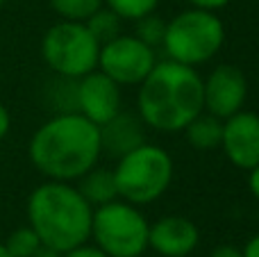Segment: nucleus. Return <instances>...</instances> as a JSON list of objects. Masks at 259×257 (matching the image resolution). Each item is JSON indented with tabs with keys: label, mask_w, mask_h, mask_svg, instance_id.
Masks as SVG:
<instances>
[{
	"label": "nucleus",
	"mask_w": 259,
	"mask_h": 257,
	"mask_svg": "<svg viewBox=\"0 0 259 257\" xmlns=\"http://www.w3.org/2000/svg\"><path fill=\"white\" fill-rule=\"evenodd\" d=\"M27 153L32 166L48 180L75 182L100 162V127L68 109L36 127Z\"/></svg>",
	"instance_id": "1"
},
{
	"label": "nucleus",
	"mask_w": 259,
	"mask_h": 257,
	"mask_svg": "<svg viewBox=\"0 0 259 257\" xmlns=\"http://www.w3.org/2000/svg\"><path fill=\"white\" fill-rule=\"evenodd\" d=\"M200 112L202 77L193 66L164 59L139 84L137 114L150 130L182 132Z\"/></svg>",
	"instance_id": "2"
},
{
	"label": "nucleus",
	"mask_w": 259,
	"mask_h": 257,
	"mask_svg": "<svg viewBox=\"0 0 259 257\" xmlns=\"http://www.w3.org/2000/svg\"><path fill=\"white\" fill-rule=\"evenodd\" d=\"M27 226L36 232L41 244L66 253L89 241L94 207L82 198L71 182L48 180L27 198Z\"/></svg>",
	"instance_id": "3"
},
{
	"label": "nucleus",
	"mask_w": 259,
	"mask_h": 257,
	"mask_svg": "<svg viewBox=\"0 0 259 257\" xmlns=\"http://www.w3.org/2000/svg\"><path fill=\"white\" fill-rule=\"evenodd\" d=\"M114 180H116L118 198L137 207L155 203L173 182V157L161 146L139 144L130 153L121 155L116 162Z\"/></svg>",
	"instance_id": "4"
},
{
	"label": "nucleus",
	"mask_w": 259,
	"mask_h": 257,
	"mask_svg": "<svg viewBox=\"0 0 259 257\" xmlns=\"http://www.w3.org/2000/svg\"><path fill=\"white\" fill-rule=\"evenodd\" d=\"M225 44V25L216 12L189 7L166 21L161 41L166 57L184 66H200L219 55Z\"/></svg>",
	"instance_id": "5"
},
{
	"label": "nucleus",
	"mask_w": 259,
	"mask_h": 257,
	"mask_svg": "<svg viewBox=\"0 0 259 257\" xmlns=\"http://www.w3.org/2000/svg\"><path fill=\"white\" fill-rule=\"evenodd\" d=\"M148 219L132 203L116 198L94 207L91 237L109 257H141L148 248Z\"/></svg>",
	"instance_id": "6"
},
{
	"label": "nucleus",
	"mask_w": 259,
	"mask_h": 257,
	"mask_svg": "<svg viewBox=\"0 0 259 257\" xmlns=\"http://www.w3.org/2000/svg\"><path fill=\"white\" fill-rule=\"evenodd\" d=\"M98 55L100 44L80 21L55 23L41 39V57L46 66L66 80H80L98 68Z\"/></svg>",
	"instance_id": "7"
},
{
	"label": "nucleus",
	"mask_w": 259,
	"mask_h": 257,
	"mask_svg": "<svg viewBox=\"0 0 259 257\" xmlns=\"http://www.w3.org/2000/svg\"><path fill=\"white\" fill-rule=\"evenodd\" d=\"M155 64V48L139 41L134 34H118L100 46L98 71L109 75L118 87H139Z\"/></svg>",
	"instance_id": "8"
},
{
	"label": "nucleus",
	"mask_w": 259,
	"mask_h": 257,
	"mask_svg": "<svg viewBox=\"0 0 259 257\" xmlns=\"http://www.w3.org/2000/svg\"><path fill=\"white\" fill-rule=\"evenodd\" d=\"M248 98L246 73L234 64H219L207 77H202V105L211 116L230 118L241 112Z\"/></svg>",
	"instance_id": "9"
},
{
	"label": "nucleus",
	"mask_w": 259,
	"mask_h": 257,
	"mask_svg": "<svg viewBox=\"0 0 259 257\" xmlns=\"http://www.w3.org/2000/svg\"><path fill=\"white\" fill-rule=\"evenodd\" d=\"M73 100H75V112L100 127L121 112V87L103 71L94 68L91 73L75 80Z\"/></svg>",
	"instance_id": "10"
},
{
	"label": "nucleus",
	"mask_w": 259,
	"mask_h": 257,
	"mask_svg": "<svg viewBox=\"0 0 259 257\" xmlns=\"http://www.w3.org/2000/svg\"><path fill=\"white\" fill-rule=\"evenodd\" d=\"M221 150L228 162L241 171H250L259 164V114L241 112L223 121Z\"/></svg>",
	"instance_id": "11"
},
{
	"label": "nucleus",
	"mask_w": 259,
	"mask_h": 257,
	"mask_svg": "<svg viewBox=\"0 0 259 257\" xmlns=\"http://www.w3.org/2000/svg\"><path fill=\"white\" fill-rule=\"evenodd\" d=\"M200 244L198 226L187 217L168 214L148 228V248L161 257H187Z\"/></svg>",
	"instance_id": "12"
},
{
	"label": "nucleus",
	"mask_w": 259,
	"mask_h": 257,
	"mask_svg": "<svg viewBox=\"0 0 259 257\" xmlns=\"http://www.w3.org/2000/svg\"><path fill=\"white\" fill-rule=\"evenodd\" d=\"M143 121L139 118V114L130 112H118L114 118H109L105 125H100V144L103 150H107L114 157L130 153L132 148H137L139 144L146 141L143 137Z\"/></svg>",
	"instance_id": "13"
},
{
	"label": "nucleus",
	"mask_w": 259,
	"mask_h": 257,
	"mask_svg": "<svg viewBox=\"0 0 259 257\" xmlns=\"http://www.w3.org/2000/svg\"><path fill=\"white\" fill-rule=\"evenodd\" d=\"M75 182H77V191H80L82 198L91 207H100V205H107L118 198V189H116V180H114L112 168H100L96 164L94 168H89Z\"/></svg>",
	"instance_id": "14"
},
{
	"label": "nucleus",
	"mask_w": 259,
	"mask_h": 257,
	"mask_svg": "<svg viewBox=\"0 0 259 257\" xmlns=\"http://www.w3.org/2000/svg\"><path fill=\"white\" fill-rule=\"evenodd\" d=\"M184 137L191 144V148L200 150H216L221 148V137H223V121L207 112H200L187 127H184Z\"/></svg>",
	"instance_id": "15"
},
{
	"label": "nucleus",
	"mask_w": 259,
	"mask_h": 257,
	"mask_svg": "<svg viewBox=\"0 0 259 257\" xmlns=\"http://www.w3.org/2000/svg\"><path fill=\"white\" fill-rule=\"evenodd\" d=\"M121 23H123V18L103 5V7L96 9V12L87 18L84 25H87V30L94 34V39L103 46V44H107V41L116 39V36L121 34Z\"/></svg>",
	"instance_id": "16"
},
{
	"label": "nucleus",
	"mask_w": 259,
	"mask_h": 257,
	"mask_svg": "<svg viewBox=\"0 0 259 257\" xmlns=\"http://www.w3.org/2000/svg\"><path fill=\"white\" fill-rule=\"evenodd\" d=\"M53 12L64 21H80L84 23L96 9L103 7V0H48Z\"/></svg>",
	"instance_id": "17"
},
{
	"label": "nucleus",
	"mask_w": 259,
	"mask_h": 257,
	"mask_svg": "<svg viewBox=\"0 0 259 257\" xmlns=\"http://www.w3.org/2000/svg\"><path fill=\"white\" fill-rule=\"evenodd\" d=\"M164 34H166V21L161 16H157L155 12L134 21V36L139 41H143L146 46H150V48L161 46Z\"/></svg>",
	"instance_id": "18"
},
{
	"label": "nucleus",
	"mask_w": 259,
	"mask_h": 257,
	"mask_svg": "<svg viewBox=\"0 0 259 257\" xmlns=\"http://www.w3.org/2000/svg\"><path fill=\"white\" fill-rule=\"evenodd\" d=\"M39 246H41V239L36 237V232L30 226L14 230L7 237V241H5V248L9 250L12 257H32Z\"/></svg>",
	"instance_id": "19"
},
{
	"label": "nucleus",
	"mask_w": 259,
	"mask_h": 257,
	"mask_svg": "<svg viewBox=\"0 0 259 257\" xmlns=\"http://www.w3.org/2000/svg\"><path fill=\"white\" fill-rule=\"evenodd\" d=\"M105 7H109L123 21H137V18L152 14L159 5V0H103Z\"/></svg>",
	"instance_id": "20"
},
{
	"label": "nucleus",
	"mask_w": 259,
	"mask_h": 257,
	"mask_svg": "<svg viewBox=\"0 0 259 257\" xmlns=\"http://www.w3.org/2000/svg\"><path fill=\"white\" fill-rule=\"evenodd\" d=\"M62 257H109L105 250H100L98 246H89L84 241V244H80V246H75V248H71V250H66V253H62Z\"/></svg>",
	"instance_id": "21"
},
{
	"label": "nucleus",
	"mask_w": 259,
	"mask_h": 257,
	"mask_svg": "<svg viewBox=\"0 0 259 257\" xmlns=\"http://www.w3.org/2000/svg\"><path fill=\"white\" fill-rule=\"evenodd\" d=\"M191 7H198V9H209V12H219V9L228 7L230 0H187Z\"/></svg>",
	"instance_id": "22"
},
{
	"label": "nucleus",
	"mask_w": 259,
	"mask_h": 257,
	"mask_svg": "<svg viewBox=\"0 0 259 257\" xmlns=\"http://www.w3.org/2000/svg\"><path fill=\"white\" fill-rule=\"evenodd\" d=\"M209 257H243V250L237 248V246H230V244H221L211 250Z\"/></svg>",
	"instance_id": "23"
},
{
	"label": "nucleus",
	"mask_w": 259,
	"mask_h": 257,
	"mask_svg": "<svg viewBox=\"0 0 259 257\" xmlns=\"http://www.w3.org/2000/svg\"><path fill=\"white\" fill-rule=\"evenodd\" d=\"M9 127H12V116H9V109L0 103V141L9 135Z\"/></svg>",
	"instance_id": "24"
},
{
	"label": "nucleus",
	"mask_w": 259,
	"mask_h": 257,
	"mask_svg": "<svg viewBox=\"0 0 259 257\" xmlns=\"http://www.w3.org/2000/svg\"><path fill=\"white\" fill-rule=\"evenodd\" d=\"M248 187H250V194L259 200V164L248 171Z\"/></svg>",
	"instance_id": "25"
},
{
	"label": "nucleus",
	"mask_w": 259,
	"mask_h": 257,
	"mask_svg": "<svg viewBox=\"0 0 259 257\" xmlns=\"http://www.w3.org/2000/svg\"><path fill=\"white\" fill-rule=\"evenodd\" d=\"M243 257H259V232L248 239L246 248H243Z\"/></svg>",
	"instance_id": "26"
},
{
	"label": "nucleus",
	"mask_w": 259,
	"mask_h": 257,
	"mask_svg": "<svg viewBox=\"0 0 259 257\" xmlns=\"http://www.w3.org/2000/svg\"><path fill=\"white\" fill-rule=\"evenodd\" d=\"M32 257H62V253L55 250V248H50V246H46V244H41L39 248L34 250V255Z\"/></svg>",
	"instance_id": "27"
},
{
	"label": "nucleus",
	"mask_w": 259,
	"mask_h": 257,
	"mask_svg": "<svg viewBox=\"0 0 259 257\" xmlns=\"http://www.w3.org/2000/svg\"><path fill=\"white\" fill-rule=\"evenodd\" d=\"M0 257H12V255H9V250L5 248V244H0Z\"/></svg>",
	"instance_id": "28"
},
{
	"label": "nucleus",
	"mask_w": 259,
	"mask_h": 257,
	"mask_svg": "<svg viewBox=\"0 0 259 257\" xmlns=\"http://www.w3.org/2000/svg\"><path fill=\"white\" fill-rule=\"evenodd\" d=\"M5 3H7V0H0V9H3V5H5Z\"/></svg>",
	"instance_id": "29"
}]
</instances>
